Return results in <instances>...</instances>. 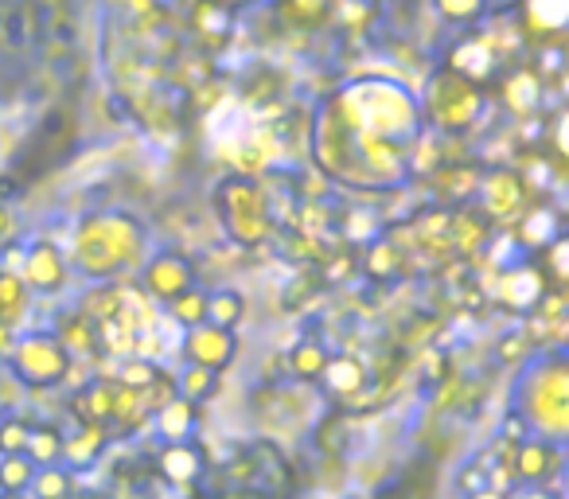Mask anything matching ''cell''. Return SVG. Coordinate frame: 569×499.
<instances>
[{
	"mask_svg": "<svg viewBox=\"0 0 569 499\" xmlns=\"http://www.w3.org/2000/svg\"><path fill=\"white\" fill-rule=\"evenodd\" d=\"M17 351V340H12V328L0 325V356H12Z\"/></svg>",
	"mask_w": 569,
	"mask_h": 499,
	"instance_id": "obj_34",
	"label": "cell"
},
{
	"mask_svg": "<svg viewBox=\"0 0 569 499\" xmlns=\"http://www.w3.org/2000/svg\"><path fill=\"white\" fill-rule=\"evenodd\" d=\"M238 320H242V297L238 293H214V297H207V325H214V328H234Z\"/></svg>",
	"mask_w": 569,
	"mask_h": 499,
	"instance_id": "obj_21",
	"label": "cell"
},
{
	"mask_svg": "<svg viewBox=\"0 0 569 499\" xmlns=\"http://www.w3.org/2000/svg\"><path fill=\"white\" fill-rule=\"evenodd\" d=\"M214 382H219V379H214V371H207V367H191V371L183 375L180 387H176V390L183 395V402L196 406V402H203V398L214 395Z\"/></svg>",
	"mask_w": 569,
	"mask_h": 499,
	"instance_id": "obj_23",
	"label": "cell"
},
{
	"mask_svg": "<svg viewBox=\"0 0 569 499\" xmlns=\"http://www.w3.org/2000/svg\"><path fill=\"white\" fill-rule=\"evenodd\" d=\"M222 4H230V9H234V4H246V0H222Z\"/></svg>",
	"mask_w": 569,
	"mask_h": 499,
	"instance_id": "obj_38",
	"label": "cell"
},
{
	"mask_svg": "<svg viewBox=\"0 0 569 499\" xmlns=\"http://www.w3.org/2000/svg\"><path fill=\"white\" fill-rule=\"evenodd\" d=\"M293 4V12H317V9H325L328 0H289Z\"/></svg>",
	"mask_w": 569,
	"mask_h": 499,
	"instance_id": "obj_35",
	"label": "cell"
},
{
	"mask_svg": "<svg viewBox=\"0 0 569 499\" xmlns=\"http://www.w3.org/2000/svg\"><path fill=\"white\" fill-rule=\"evenodd\" d=\"M320 379H325V387L332 390V395H343V398L359 395V390L367 387V371H363V363H359V359H351V356H336V359H328L325 371H320Z\"/></svg>",
	"mask_w": 569,
	"mask_h": 499,
	"instance_id": "obj_12",
	"label": "cell"
},
{
	"mask_svg": "<svg viewBox=\"0 0 569 499\" xmlns=\"http://www.w3.org/2000/svg\"><path fill=\"white\" fill-rule=\"evenodd\" d=\"M561 59H566V51H561V36H553V40H538L535 51H530L527 71L535 74L538 82H558L561 67H566Z\"/></svg>",
	"mask_w": 569,
	"mask_h": 499,
	"instance_id": "obj_15",
	"label": "cell"
},
{
	"mask_svg": "<svg viewBox=\"0 0 569 499\" xmlns=\"http://www.w3.org/2000/svg\"><path fill=\"white\" fill-rule=\"evenodd\" d=\"M519 12L530 36L553 40V36H561V28H566L569 0H519Z\"/></svg>",
	"mask_w": 569,
	"mask_h": 499,
	"instance_id": "obj_7",
	"label": "cell"
},
{
	"mask_svg": "<svg viewBox=\"0 0 569 499\" xmlns=\"http://www.w3.org/2000/svg\"><path fill=\"white\" fill-rule=\"evenodd\" d=\"M558 238H561L558 211H553V207H546V203H538L535 211L519 222V238H515V242L535 246V250H546V246H553Z\"/></svg>",
	"mask_w": 569,
	"mask_h": 499,
	"instance_id": "obj_11",
	"label": "cell"
},
{
	"mask_svg": "<svg viewBox=\"0 0 569 499\" xmlns=\"http://www.w3.org/2000/svg\"><path fill=\"white\" fill-rule=\"evenodd\" d=\"M0 445H4V449H9V452L24 449V445H28V429L20 426V421H12V426L0 429Z\"/></svg>",
	"mask_w": 569,
	"mask_h": 499,
	"instance_id": "obj_31",
	"label": "cell"
},
{
	"mask_svg": "<svg viewBox=\"0 0 569 499\" xmlns=\"http://www.w3.org/2000/svg\"><path fill=\"white\" fill-rule=\"evenodd\" d=\"M149 289L160 301H176V297H183L188 289H196V273H191L188 258L160 255L157 262L149 266Z\"/></svg>",
	"mask_w": 569,
	"mask_h": 499,
	"instance_id": "obj_5",
	"label": "cell"
},
{
	"mask_svg": "<svg viewBox=\"0 0 569 499\" xmlns=\"http://www.w3.org/2000/svg\"><path fill=\"white\" fill-rule=\"evenodd\" d=\"M172 317L180 320V325H188V328L207 325V293H199V289H188L183 297H176Z\"/></svg>",
	"mask_w": 569,
	"mask_h": 499,
	"instance_id": "obj_25",
	"label": "cell"
},
{
	"mask_svg": "<svg viewBox=\"0 0 569 499\" xmlns=\"http://www.w3.org/2000/svg\"><path fill=\"white\" fill-rule=\"evenodd\" d=\"M522 188H527V183H522L515 172H503V168H499V172H491V176H488V183L480 188L483 207H488L491 219H507V214L519 211Z\"/></svg>",
	"mask_w": 569,
	"mask_h": 499,
	"instance_id": "obj_8",
	"label": "cell"
},
{
	"mask_svg": "<svg viewBox=\"0 0 569 499\" xmlns=\"http://www.w3.org/2000/svg\"><path fill=\"white\" fill-rule=\"evenodd\" d=\"M191 426H196V406H191V402L176 398V402L160 406V433L172 437V445L183 441V437L191 433Z\"/></svg>",
	"mask_w": 569,
	"mask_h": 499,
	"instance_id": "obj_18",
	"label": "cell"
},
{
	"mask_svg": "<svg viewBox=\"0 0 569 499\" xmlns=\"http://www.w3.org/2000/svg\"><path fill=\"white\" fill-rule=\"evenodd\" d=\"M199 468H203V457H199V449H196V445H188V441H176V445H168V449L160 452V472H164L172 483L196 480Z\"/></svg>",
	"mask_w": 569,
	"mask_h": 499,
	"instance_id": "obj_13",
	"label": "cell"
},
{
	"mask_svg": "<svg viewBox=\"0 0 569 499\" xmlns=\"http://www.w3.org/2000/svg\"><path fill=\"white\" fill-rule=\"evenodd\" d=\"M28 452H32L40 465H51V460L63 452V441H59V433H51V429H40V433H28Z\"/></svg>",
	"mask_w": 569,
	"mask_h": 499,
	"instance_id": "obj_28",
	"label": "cell"
},
{
	"mask_svg": "<svg viewBox=\"0 0 569 499\" xmlns=\"http://www.w3.org/2000/svg\"><path fill=\"white\" fill-rule=\"evenodd\" d=\"M566 238H558L553 246H546V270H550V278L561 286V278H566Z\"/></svg>",
	"mask_w": 569,
	"mask_h": 499,
	"instance_id": "obj_30",
	"label": "cell"
},
{
	"mask_svg": "<svg viewBox=\"0 0 569 499\" xmlns=\"http://www.w3.org/2000/svg\"><path fill=\"white\" fill-rule=\"evenodd\" d=\"M113 402H118V390L106 387V382H94V387L79 395L74 413H79L82 421H102V418H110V413H113Z\"/></svg>",
	"mask_w": 569,
	"mask_h": 499,
	"instance_id": "obj_16",
	"label": "cell"
},
{
	"mask_svg": "<svg viewBox=\"0 0 569 499\" xmlns=\"http://www.w3.org/2000/svg\"><path fill=\"white\" fill-rule=\"evenodd\" d=\"M515 465H519V472L527 476V480H538V476L558 468V452H553L546 441H527L519 449V460H515Z\"/></svg>",
	"mask_w": 569,
	"mask_h": 499,
	"instance_id": "obj_17",
	"label": "cell"
},
{
	"mask_svg": "<svg viewBox=\"0 0 569 499\" xmlns=\"http://www.w3.org/2000/svg\"><path fill=\"white\" fill-rule=\"evenodd\" d=\"M188 356L191 367H207V371H219L234 359V336L227 328L214 325H199L188 332Z\"/></svg>",
	"mask_w": 569,
	"mask_h": 499,
	"instance_id": "obj_4",
	"label": "cell"
},
{
	"mask_svg": "<svg viewBox=\"0 0 569 499\" xmlns=\"http://www.w3.org/2000/svg\"><path fill=\"white\" fill-rule=\"evenodd\" d=\"M0 499H24V496H0Z\"/></svg>",
	"mask_w": 569,
	"mask_h": 499,
	"instance_id": "obj_40",
	"label": "cell"
},
{
	"mask_svg": "<svg viewBox=\"0 0 569 499\" xmlns=\"http://www.w3.org/2000/svg\"><path fill=\"white\" fill-rule=\"evenodd\" d=\"M367 273L379 281H390L402 273V250L390 242H375L371 250H367Z\"/></svg>",
	"mask_w": 569,
	"mask_h": 499,
	"instance_id": "obj_19",
	"label": "cell"
},
{
	"mask_svg": "<svg viewBox=\"0 0 569 499\" xmlns=\"http://www.w3.org/2000/svg\"><path fill=\"white\" fill-rule=\"evenodd\" d=\"M437 12L449 24H472L488 12V0H437Z\"/></svg>",
	"mask_w": 569,
	"mask_h": 499,
	"instance_id": "obj_26",
	"label": "cell"
},
{
	"mask_svg": "<svg viewBox=\"0 0 569 499\" xmlns=\"http://www.w3.org/2000/svg\"><path fill=\"white\" fill-rule=\"evenodd\" d=\"M449 71L457 74V79H465L468 87H488V82L499 79V71H503V63L496 59V51H491L488 40H476V36H468V40L452 43L449 51Z\"/></svg>",
	"mask_w": 569,
	"mask_h": 499,
	"instance_id": "obj_2",
	"label": "cell"
},
{
	"mask_svg": "<svg viewBox=\"0 0 569 499\" xmlns=\"http://www.w3.org/2000/svg\"><path fill=\"white\" fill-rule=\"evenodd\" d=\"M28 4H32L36 12H67L71 0H28Z\"/></svg>",
	"mask_w": 569,
	"mask_h": 499,
	"instance_id": "obj_33",
	"label": "cell"
},
{
	"mask_svg": "<svg viewBox=\"0 0 569 499\" xmlns=\"http://www.w3.org/2000/svg\"><path fill=\"white\" fill-rule=\"evenodd\" d=\"M20 312H24V286L12 273H0V325H12Z\"/></svg>",
	"mask_w": 569,
	"mask_h": 499,
	"instance_id": "obj_24",
	"label": "cell"
},
{
	"mask_svg": "<svg viewBox=\"0 0 569 499\" xmlns=\"http://www.w3.org/2000/svg\"><path fill=\"white\" fill-rule=\"evenodd\" d=\"M499 293H503L507 309H515V312L535 309V305L542 301V273L530 270V266H519V270H507V273H503V286H499Z\"/></svg>",
	"mask_w": 569,
	"mask_h": 499,
	"instance_id": "obj_10",
	"label": "cell"
},
{
	"mask_svg": "<svg viewBox=\"0 0 569 499\" xmlns=\"http://www.w3.org/2000/svg\"><path fill=\"white\" fill-rule=\"evenodd\" d=\"M32 480H36L32 460H24V457H4V460H0V488H4V496H20V491H24Z\"/></svg>",
	"mask_w": 569,
	"mask_h": 499,
	"instance_id": "obj_22",
	"label": "cell"
},
{
	"mask_svg": "<svg viewBox=\"0 0 569 499\" xmlns=\"http://www.w3.org/2000/svg\"><path fill=\"white\" fill-rule=\"evenodd\" d=\"M0 32H4L9 48H28L32 40H40V17L32 4H17L9 17H0Z\"/></svg>",
	"mask_w": 569,
	"mask_h": 499,
	"instance_id": "obj_14",
	"label": "cell"
},
{
	"mask_svg": "<svg viewBox=\"0 0 569 499\" xmlns=\"http://www.w3.org/2000/svg\"><path fill=\"white\" fill-rule=\"evenodd\" d=\"M519 499H550V496H519Z\"/></svg>",
	"mask_w": 569,
	"mask_h": 499,
	"instance_id": "obj_39",
	"label": "cell"
},
{
	"mask_svg": "<svg viewBox=\"0 0 569 499\" xmlns=\"http://www.w3.org/2000/svg\"><path fill=\"white\" fill-rule=\"evenodd\" d=\"M157 379H160V371L149 363V359H129L126 371H121V382H126V387H137V390H149Z\"/></svg>",
	"mask_w": 569,
	"mask_h": 499,
	"instance_id": "obj_29",
	"label": "cell"
},
{
	"mask_svg": "<svg viewBox=\"0 0 569 499\" xmlns=\"http://www.w3.org/2000/svg\"><path fill=\"white\" fill-rule=\"evenodd\" d=\"M63 488H67V480L59 472H40V496L43 499H59L63 496Z\"/></svg>",
	"mask_w": 569,
	"mask_h": 499,
	"instance_id": "obj_32",
	"label": "cell"
},
{
	"mask_svg": "<svg viewBox=\"0 0 569 499\" xmlns=\"http://www.w3.org/2000/svg\"><path fill=\"white\" fill-rule=\"evenodd\" d=\"M24 278L32 281L36 289H43V293H56V289L63 286L67 266H63V258H59L56 246L51 242L32 246V255H28V262H24Z\"/></svg>",
	"mask_w": 569,
	"mask_h": 499,
	"instance_id": "obj_9",
	"label": "cell"
},
{
	"mask_svg": "<svg viewBox=\"0 0 569 499\" xmlns=\"http://www.w3.org/2000/svg\"><path fill=\"white\" fill-rule=\"evenodd\" d=\"M98 343L94 328H90V317H74L67 320V336H63V351H74V356H90Z\"/></svg>",
	"mask_w": 569,
	"mask_h": 499,
	"instance_id": "obj_27",
	"label": "cell"
},
{
	"mask_svg": "<svg viewBox=\"0 0 569 499\" xmlns=\"http://www.w3.org/2000/svg\"><path fill=\"white\" fill-rule=\"evenodd\" d=\"M325 363H328L325 348H320V343H312V340L297 343V348L289 351V371L301 375V379H320V371H325Z\"/></svg>",
	"mask_w": 569,
	"mask_h": 499,
	"instance_id": "obj_20",
	"label": "cell"
},
{
	"mask_svg": "<svg viewBox=\"0 0 569 499\" xmlns=\"http://www.w3.org/2000/svg\"><path fill=\"white\" fill-rule=\"evenodd\" d=\"M472 499H499V496H496V491H476Z\"/></svg>",
	"mask_w": 569,
	"mask_h": 499,
	"instance_id": "obj_36",
	"label": "cell"
},
{
	"mask_svg": "<svg viewBox=\"0 0 569 499\" xmlns=\"http://www.w3.org/2000/svg\"><path fill=\"white\" fill-rule=\"evenodd\" d=\"M530 421L546 429L550 437L566 433L569 421V406H566V382H561V371H546L535 387V406H527Z\"/></svg>",
	"mask_w": 569,
	"mask_h": 499,
	"instance_id": "obj_3",
	"label": "cell"
},
{
	"mask_svg": "<svg viewBox=\"0 0 569 499\" xmlns=\"http://www.w3.org/2000/svg\"><path fill=\"white\" fill-rule=\"evenodd\" d=\"M12 359H17V371L20 379L28 382H40V387H48V382H59L67 371V351L59 340H40V336H32V340H24L17 351H12Z\"/></svg>",
	"mask_w": 569,
	"mask_h": 499,
	"instance_id": "obj_1",
	"label": "cell"
},
{
	"mask_svg": "<svg viewBox=\"0 0 569 499\" xmlns=\"http://www.w3.org/2000/svg\"><path fill=\"white\" fill-rule=\"evenodd\" d=\"M191 28L207 48H219L234 36V9L222 4V0H196L191 9Z\"/></svg>",
	"mask_w": 569,
	"mask_h": 499,
	"instance_id": "obj_6",
	"label": "cell"
},
{
	"mask_svg": "<svg viewBox=\"0 0 569 499\" xmlns=\"http://www.w3.org/2000/svg\"><path fill=\"white\" fill-rule=\"evenodd\" d=\"M4 227H9V222H4V211H0V234H4Z\"/></svg>",
	"mask_w": 569,
	"mask_h": 499,
	"instance_id": "obj_37",
	"label": "cell"
}]
</instances>
